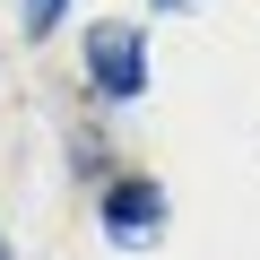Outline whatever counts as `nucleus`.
I'll list each match as a JSON object with an SVG mask.
<instances>
[{"label":"nucleus","instance_id":"nucleus-2","mask_svg":"<svg viewBox=\"0 0 260 260\" xmlns=\"http://www.w3.org/2000/svg\"><path fill=\"white\" fill-rule=\"evenodd\" d=\"M104 217H113V243H156V217H165V200H156L148 182H121V191L104 200Z\"/></svg>","mask_w":260,"mask_h":260},{"label":"nucleus","instance_id":"nucleus-3","mask_svg":"<svg viewBox=\"0 0 260 260\" xmlns=\"http://www.w3.org/2000/svg\"><path fill=\"white\" fill-rule=\"evenodd\" d=\"M61 9L70 0H26V26H61Z\"/></svg>","mask_w":260,"mask_h":260},{"label":"nucleus","instance_id":"nucleus-1","mask_svg":"<svg viewBox=\"0 0 260 260\" xmlns=\"http://www.w3.org/2000/svg\"><path fill=\"white\" fill-rule=\"evenodd\" d=\"M87 70H95L104 95H139V87H148V44H139V26H95V35H87Z\"/></svg>","mask_w":260,"mask_h":260}]
</instances>
